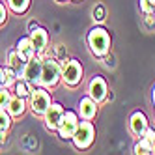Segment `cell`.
<instances>
[{
    "label": "cell",
    "mask_w": 155,
    "mask_h": 155,
    "mask_svg": "<svg viewBox=\"0 0 155 155\" xmlns=\"http://www.w3.org/2000/svg\"><path fill=\"white\" fill-rule=\"evenodd\" d=\"M88 47L95 56H107L110 51V34L101 26L92 28L88 34Z\"/></svg>",
    "instance_id": "6da1fadb"
},
{
    "label": "cell",
    "mask_w": 155,
    "mask_h": 155,
    "mask_svg": "<svg viewBox=\"0 0 155 155\" xmlns=\"http://www.w3.org/2000/svg\"><path fill=\"white\" fill-rule=\"evenodd\" d=\"M94 137H95V129H94V125H92V121H81L71 140H73V144H75V148L86 150V148L92 146Z\"/></svg>",
    "instance_id": "7a4b0ae2"
},
{
    "label": "cell",
    "mask_w": 155,
    "mask_h": 155,
    "mask_svg": "<svg viewBox=\"0 0 155 155\" xmlns=\"http://www.w3.org/2000/svg\"><path fill=\"white\" fill-rule=\"evenodd\" d=\"M62 77V68L54 58L43 60V69H41V86H54Z\"/></svg>",
    "instance_id": "3957f363"
},
{
    "label": "cell",
    "mask_w": 155,
    "mask_h": 155,
    "mask_svg": "<svg viewBox=\"0 0 155 155\" xmlns=\"http://www.w3.org/2000/svg\"><path fill=\"white\" fill-rule=\"evenodd\" d=\"M62 79L68 86H77L82 79V65L79 60H68L62 64Z\"/></svg>",
    "instance_id": "277c9868"
},
{
    "label": "cell",
    "mask_w": 155,
    "mask_h": 155,
    "mask_svg": "<svg viewBox=\"0 0 155 155\" xmlns=\"http://www.w3.org/2000/svg\"><path fill=\"white\" fill-rule=\"evenodd\" d=\"M51 107V95L43 88H34L30 94V108L34 114H45V110Z\"/></svg>",
    "instance_id": "5b68a950"
},
{
    "label": "cell",
    "mask_w": 155,
    "mask_h": 155,
    "mask_svg": "<svg viewBox=\"0 0 155 155\" xmlns=\"http://www.w3.org/2000/svg\"><path fill=\"white\" fill-rule=\"evenodd\" d=\"M41 69H43V60L36 54L34 58H30V60L26 62L23 79H25L28 84H32V86L41 84Z\"/></svg>",
    "instance_id": "8992f818"
},
{
    "label": "cell",
    "mask_w": 155,
    "mask_h": 155,
    "mask_svg": "<svg viewBox=\"0 0 155 155\" xmlns=\"http://www.w3.org/2000/svg\"><path fill=\"white\" fill-rule=\"evenodd\" d=\"M79 118L73 110H64V116H62V121H60V127H58V135L64 138V140H69L73 138L77 127H79Z\"/></svg>",
    "instance_id": "52a82bcc"
},
{
    "label": "cell",
    "mask_w": 155,
    "mask_h": 155,
    "mask_svg": "<svg viewBox=\"0 0 155 155\" xmlns=\"http://www.w3.org/2000/svg\"><path fill=\"white\" fill-rule=\"evenodd\" d=\"M107 94H108V86H107V81L103 77H94L88 84V95H90L95 103H101L107 99Z\"/></svg>",
    "instance_id": "ba28073f"
},
{
    "label": "cell",
    "mask_w": 155,
    "mask_h": 155,
    "mask_svg": "<svg viewBox=\"0 0 155 155\" xmlns=\"http://www.w3.org/2000/svg\"><path fill=\"white\" fill-rule=\"evenodd\" d=\"M45 125L47 129L51 131H58L60 127V121H62V116H64V107L58 105V103H51V107L45 110Z\"/></svg>",
    "instance_id": "9c48e42d"
},
{
    "label": "cell",
    "mask_w": 155,
    "mask_h": 155,
    "mask_svg": "<svg viewBox=\"0 0 155 155\" xmlns=\"http://www.w3.org/2000/svg\"><path fill=\"white\" fill-rule=\"evenodd\" d=\"M30 41L36 49V54H41L43 51L47 49V43H49V34L45 28H39V26H34L32 28V34H30Z\"/></svg>",
    "instance_id": "30bf717a"
},
{
    "label": "cell",
    "mask_w": 155,
    "mask_h": 155,
    "mask_svg": "<svg viewBox=\"0 0 155 155\" xmlns=\"http://www.w3.org/2000/svg\"><path fill=\"white\" fill-rule=\"evenodd\" d=\"M148 131V118L144 112H135L131 116V133L135 137H144V133Z\"/></svg>",
    "instance_id": "8fae6325"
},
{
    "label": "cell",
    "mask_w": 155,
    "mask_h": 155,
    "mask_svg": "<svg viewBox=\"0 0 155 155\" xmlns=\"http://www.w3.org/2000/svg\"><path fill=\"white\" fill-rule=\"evenodd\" d=\"M15 51L21 54V58H23L25 62H28L30 58L36 56V49H34V45H32L30 38H21V39L17 41V49H15Z\"/></svg>",
    "instance_id": "7c38bea8"
},
{
    "label": "cell",
    "mask_w": 155,
    "mask_h": 155,
    "mask_svg": "<svg viewBox=\"0 0 155 155\" xmlns=\"http://www.w3.org/2000/svg\"><path fill=\"white\" fill-rule=\"evenodd\" d=\"M79 107H81V116H82L84 120L95 118V114H97V103L94 101L90 95H88V97H82L81 103H79Z\"/></svg>",
    "instance_id": "4fadbf2b"
},
{
    "label": "cell",
    "mask_w": 155,
    "mask_h": 155,
    "mask_svg": "<svg viewBox=\"0 0 155 155\" xmlns=\"http://www.w3.org/2000/svg\"><path fill=\"white\" fill-rule=\"evenodd\" d=\"M8 65H9V68H13V71L17 73L19 79H23V73H25V65H26V62L21 58V54H19L17 51H12V52H9V56H8Z\"/></svg>",
    "instance_id": "5bb4252c"
},
{
    "label": "cell",
    "mask_w": 155,
    "mask_h": 155,
    "mask_svg": "<svg viewBox=\"0 0 155 155\" xmlns=\"http://www.w3.org/2000/svg\"><path fill=\"white\" fill-rule=\"evenodd\" d=\"M25 97H12V101H9V105H8V112H9V116H21L25 112Z\"/></svg>",
    "instance_id": "9a60e30c"
},
{
    "label": "cell",
    "mask_w": 155,
    "mask_h": 155,
    "mask_svg": "<svg viewBox=\"0 0 155 155\" xmlns=\"http://www.w3.org/2000/svg\"><path fill=\"white\" fill-rule=\"evenodd\" d=\"M135 153H137V155H148V153H153V144H151L146 137H140V140L135 144Z\"/></svg>",
    "instance_id": "2e32d148"
},
{
    "label": "cell",
    "mask_w": 155,
    "mask_h": 155,
    "mask_svg": "<svg viewBox=\"0 0 155 155\" xmlns=\"http://www.w3.org/2000/svg\"><path fill=\"white\" fill-rule=\"evenodd\" d=\"M15 94L19 97H30V94H32V84H28L25 79H21L19 82H15Z\"/></svg>",
    "instance_id": "e0dca14e"
},
{
    "label": "cell",
    "mask_w": 155,
    "mask_h": 155,
    "mask_svg": "<svg viewBox=\"0 0 155 155\" xmlns=\"http://www.w3.org/2000/svg\"><path fill=\"white\" fill-rule=\"evenodd\" d=\"M8 4L15 13H25L30 6V0H8Z\"/></svg>",
    "instance_id": "ac0fdd59"
},
{
    "label": "cell",
    "mask_w": 155,
    "mask_h": 155,
    "mask_svg": "<svg viewBox=\"0 0 155 155\" xmlns=\"http://www.w3.org/2000/svg\"><path fill=\"white\" fill-rule=\"evenodd\" d=\"M9 127H12V118H9V112H6L4 108H0V133L6 135Z\"/></svg>",
    "instance_id": "d6986e66"
},
{
    "label": "cell",
    "mask_w": 155,
    "mask_h": 155,
    "mask_svg": "<svg viewBox=\"0 0 155 155\" xmlns=\"http://www.w3.org/2000/svg\"><path fill=\"white\" fill-rule=\"evenodd\" d=\"M17 79H19V77H17V73L13 71V68H9V65H8V68L4 69V86H6V88L15 86Z\"/></svg>",
    "instance_id": "ffe728a7"
},
{
    "label": "cell",
    "mask_w": 155,
    "mask_h": 155,
    "mask_svg": "<svg viewBox=\"0 0 155 155\" xmlns=\"http://www.w3.org/2000/svg\"><path fill=\"white\" fill-rule=\"evenodd\" d=\"M9 101H12V92H8V88H0V108H8Z\"/></svg>",
    "instance_id": "44dd1931"
},
{
    "label": "cell",
    "mask_w": 155,
    "mask_h": 155,
    "mask_svg": "<svg viewBox=\"0 0 155 155\" xmlns=\"http://www.w3.org/2000/svg\"><path fill=\"white\" fill-rule=\"evenodd\" d=\"M140 9L148 15V13H153L155 12V6L151 4V0H140Z\"/></svg>",
    "instance_id": "7402d4cb"
},
{
    "label": "cell",
    "mask_w": 155,
    "mask_h": 155,
    "mask_svg": "<svg viewBox=\"0 0 155 155\" xmlns=\"http://www.w3.org/2000/svg\"><path fill=\"white\" fill-rule=\"evenodd\" d=\"M144 137H146V138H148V140H150V142L153 144V142H155V131L148 127V131H146V133H144Z\"/></svg>",
    "instance_id": "603a6c76"
},
{
    "label": "cell",
    "mask_w": 155,
    "mask_h": 155,
    "mask_svg": "<svg viewBox=\"0 0 155 155\" xmlns=\"http://www.w3.org/2000/svg\"><path fill=\"white\" fill-rule=\"evenodd\" d=\"M6 21V8H4V4L0 2V25H2Z\"/></svg>",
    "instance_id": "cb8c5ba5"
},
{
    "label": "cell",
    "mask_w": 155,
    "mask_h": 155,
    "mask_svg": "<svg viewBox=\"0 0 155 155\" xmlns=\"http://www.w3.org/2000/svg\"><path fill=\"white\" fill-rule=\"evenodd\" d=\"M4 86V68H0V88Z\"/></svg>",
    "instance_id": "d4e9b609"
},
{
    "label": "cell",
    "mask_w": 155,
    "mask_h": 155,
    "mask_svg": "<svg viewBox=\"0 0 155 155\" xmlns=\"http://www.w3.org/2000/svg\"><path fill=\"white\" fill-rule=\"evenodd\" d=\"M151 99H153V105H155V86H153V90H151Z\"/></svg>",
    "instance_id": "484cf974"
},
{
    "label": "cell",
    "mask_w": 155,
    "mask_h": 155,
    "mask_svg": "<svg viewBox=\"0 0 155 155\" xmlns=\"http://www.w3.org/2000/svg\"><path fill=\"white\" fill-rule=\"evenodd\" d=\"M153 153H155V142H153Z\"/></svg>",
    "instance_id": "4316f807"
},
{
    "label": "cell",
    "mask_w": 155,
    "mask_h": 155,
    "mask_svg": "<svg viewBox=\"0 0 155 155\" xmlns=\"http://www.w3.org/2000/svg\"><path fill=\"white\" fill-rule=\"evenodd\" d=\"M0 142H2V133H0Z\"/></svg>",
    "instance_id": "83f0119b"
},
{
    "label": "cell",
    "mask_w": 155,
    "mask_h": 155,
    "mask_svg": "<svg viewBox=\"0 0 155 155\" xmlns=\"http://www.w3.org/2000/svg\"><path fill=\"white\" fill-rule=\"evenodd\" d=\"M151 4H153V6H155V0H151Z\"/></svg>",
    "instance_id": "f1b7e54d"
},
{
    "label": "cell",
    "mask_w": 155,
    "mask_h": 155,
    "mask_svg": "<svg viewBox=\"0 0 155 155\" xmlns=\"http://www.w3.org/2000/svg\"><path fill=\"white\" fill-rule=\"evenodd\" d=\"M58 2H64V0H58Z\"/></svg>",
    "instance_id": "f546056e"
},
{
    "label": "cell",
    "mask_w": 155,
    "mask_h": 155,
    "mask_svg": "<svg viewBox=\"0 0 155 155\" xmlns=\"http://www.w3.org/2000/svg\"><path fill=\"white\" fill-rule=\"evenodd\" d=\"M75 2H79V0H75Z\"/></svg>",
    "instance_id": "4dcf8cb0"
}]
</instances>
